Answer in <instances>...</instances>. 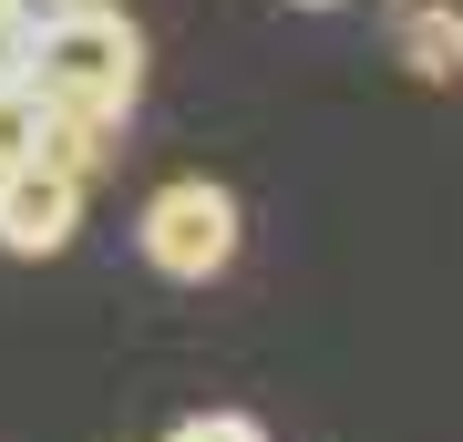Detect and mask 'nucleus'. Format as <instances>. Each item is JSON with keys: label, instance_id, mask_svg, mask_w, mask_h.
I'll use <instances>...</instances> for the list:
<instances>
[{"label": "nucleus", "instance_id": "1", "mask_svg": "<svg viewBox=\"0 0 463 442\" xmlns=\"http://www.w3.org/2000/svg\"><path fill=\"white\" fill-rule=\"evenodd\" d=\"M32 103H42V124L83 134V145L124 134V114L145 103V32H134L124 11H62V21H42V42H32Z\"/></svg>", "mask_w": 463, "mask_h": 442}, {"label": "nucleus", "instance_id": "2", "mask_svg": "<svg viewBox=\"0 0 463 442\" xmlns=\"http://www.w3.org/2000/svg\"><path fill=\"white\" fill-rule=\"evenodd\" d=\"M237 237H248V216H237V196H227L216 175H175V185H155L145 216H134L145 268H155V278H175V288L227 278V268H237Z\"/></svg>", "mask_w": 463, "mask_h": 442}, {"label": "nucleus", "instance_id": "3", "mask_svg": "<svg viewBox=\"0 0 463 442\" xmlns=\"http://www.w3.org/2000/svg\"><path fill=\"white\" fill-rule=\"evenodd\" d=\"M83 227V185L52 165H11L0 175V258H62Z\"/></svg>", "mask_w": 463, "mask_h": 442}, {"label": "nucleus", "instance_id": "4", "mask_svg": "<svg viewBox=\"0 0 463 442\" xmlns=\"http://www.w3.org/2000/svg\"><path fill=\"white\" fill-rule=\"evenodd\" d=\"M402 62L422 82H463V0H412L402 21Z\"/></svg>", "mask_w": 463, "mask_h": 442}, {"label": "nucleus", "instance_id": "5", "mask_svg": "<svg viewBox=\"0 0 463 442\" xmlns=\"http://www.w3.org/2000/svg\"><path fill=\"white\" fill-rule=\"evenodd\" d=\"M11 165H42V103H32V82L0 93V175H11Z\"/></svg>", "mask_w": 463, "mask_h": 442}, {"label": "nucleus", "instance_id": "6", "mask_svg": "<svg viewBox=\"0 0 463 442\" xmlns=\"http://www.w3.org/2000/svg\"><path fill=\"white\" fill-rule=\"evenodd\" d=\"M32 42H42V21L21 11V0H0V93H21V82H32Z\"/></svg>", "mask_w": 463, "mask_h": 442}, {"label": "nucleus", "instance_id": "7", "mask_svg": "<svg viewBox=\"0 0 463 442\" xmlns=\"http://www.w3.org/2000/svg\"><path fill=\"white\" fill-rule=\"evenodd\" d=\"M165 442H268L258 411H196V422H175Z\"/></svg>", "mask_w": 463, "mask_h": 442}, {"label": "nucleus", "instance_id": "8", "mask_svg": "<svg viewBox=\"0 0 463 442\" xmlns=\"http://www.w3.org/2000/svg\"><path fill=\"white\" fill-rule=\"evenodd\" d=\"M32 21H62V11H114V0H21Z\"/></svg>", "mask_w": 463, "mask_h": 442}, {"label": "nucleus", "instance_id": "9", "mask_svg": "<svg viewBox=\"0 0 463 442\" xmlns=\"http://www.w3.org/2000/svg\"><path fill=\"white\" fill-rule=\"evenodd\" d=\"M298 11H340V0H298Z\"/></svg>", "mask_w": 463, "mask_h": 442}]
</instances>
